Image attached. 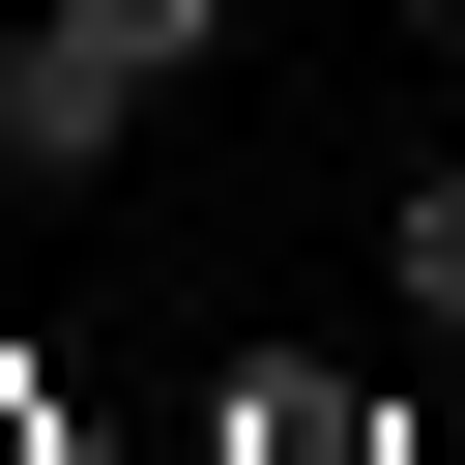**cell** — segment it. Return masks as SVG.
Segmentation results:
<instances>
[{"label": "cell", "mask_w": 465, "mask_h": 465, "mask_svg": "<svg viewBox=\"0 0 465 465\" xmlns=\"http://www.w3.org/2000/svg\"><path fill=\"white\" fill-rule=\"evenodd\" d=\"M378 291H407V320H465V145H436V174H378Z\"/></svg>", "instance_id": "cell-2"}, {"label": "cell", "mask_w": 465, "mask_h": 465, "mask_svg": "<svg viewBox=\"0 0 465 465\" xmlns=\"http://www.w3.org/2000/svg\"><path fill=\"white\" fill-rule=\"evenodd\" d=\"M203 58H232V0H29V29H0V203L116 174V145H145Z\"/></svg>", "instance_id": "cell-1"}, {"label": "cell", "mask_w": 465, "mask_h": 465, "mask_svg": "<svg viewBox=\"0 0 465 465\" xmlns=\"http://www.w3.org/2000/svg\"><path fill=\"white\" fill-rule=\"evenodd\" d=\"M407 29H436V58H465V0H407Z\"/></svg>", "instance_id": "cell-4"}, {"label": "cell", "mask_w": 465, "mask_h": 465, "mask_svg": "<svg viewBox=\"0 0 465 465\" xmlns=\"http://www.w3.org/2000/svg\"><path fill=\"white\" fill-rule=\"evenodd\" d=\"M232 465H349V378H262V407H232Z\"/></svg>", "instance_id": "cell-3"}]
</instances>
